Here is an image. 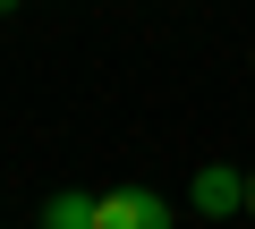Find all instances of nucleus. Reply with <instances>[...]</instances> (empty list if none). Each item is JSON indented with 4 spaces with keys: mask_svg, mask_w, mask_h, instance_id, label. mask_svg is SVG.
<instances>
[{
    "mask_svg": "<svg viewBox=\"0 0 255 229\" xmlns=\"http://www.w3.org/2000/svg\"><path fill=\"white\" fill-rule=\"evenodd\" d=\"M9 9H17V0H0V17H9Z\"/></svg>",
    "mask_w": 255,
    "mask_h": 229,
    "instance_id": "nucleus-5",
    "label": "nucleus"
},
{
    "mask_svg": "<svg viewBox=\"0 0 255 229\" xmlns=\"http://www.w3.org/2000/svg\"><path fill=\"white\" fill-rule=\"evenodd\" d=\"M43 229H102V195H85V187H60V195L43 204Z\"/></svg>",
    "mask_w": 255,
    "mask_h": 229,
    "instance_id": "nucleus-3",
    "label": "nucleus"
},
{
    "mask_svg": "<svg viewBox=\"0 0 255 229\" xmlns=\"http://www.w3.org/2000/svg\"><path fill=\"white\" fill-rule=\"evenodd\" d=\"M196 212H204V221H230V212H247V170H230V161H204V170H196Z\"/></svg>",
    "mask_w": 255,
    "mask_h": 229,
    "instance_id": "nucleus-2",
    "label": "nucleus"
},
{
    "mask_svg": "<svg viewBox=\"0 0 255 229\" xmlns=\"http://www.w3.org/2000/svg\"><path fill=\"white\" fill-rule=\"evenodd\" d=\"M102 229H179V212L153 187H111L102 195Z\"/></svg>",
    "mask_w": 255,
    "mask_h": 229,
    "instance_id": "nucleus-1",
    "label": "nucleus"
},
{
    "mask_svg": "<svg viewBox=\"0 0 255 229\" xmlns=\"http://www.w3.org/2000/svg\"><path fill=\"white\" fill-rule=\"evenodd\" d=\"M247 212H255V170H247Z\"/></svg>",
    "mask_w": 255,
    "mask_h": 229,
    "instance_id": "nucleus-4",
    "label": "nucleus"
}]
</instances>
